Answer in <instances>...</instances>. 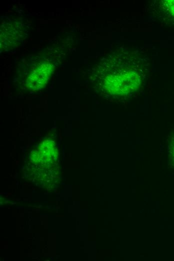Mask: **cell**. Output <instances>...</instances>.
<instances>
[{
  "instance_id": "obj_1",
  "label": "cell",
  "mask_w": 174,
  "mask_h": 261,
  "mask_svg": "<svg viewBox=\"0 0 174 261\" xmlns=\"http://www.w3.org/2000/svg\"><path fill=\"white\" fill-rule=\"evenodd\" d=\"M54 67L50 64L43 63L38 66L28 79V87L32 90L44 87Z\"/></svg>"
}]
</instances>
